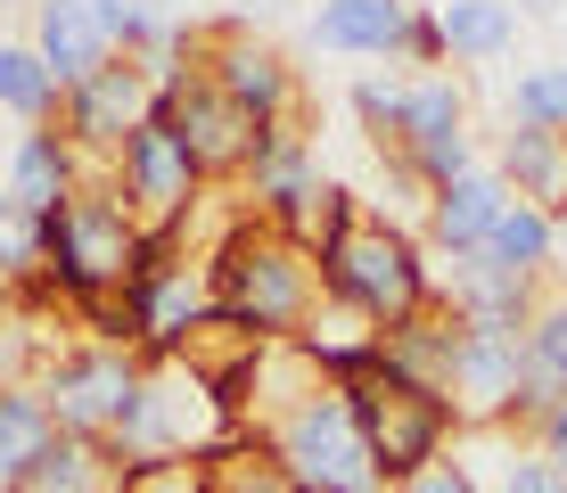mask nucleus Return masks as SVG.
I'll list each match as a JSON object with an SVG mask.
<instances>
[{"instance_id": "1", "label": "nucleus", "mask_w": 567, "mask_h": 493, "mask_svg": "<svg viewBox=\"0 0 567 493\" xmlns=\"http://www.w3.org/2000/svg\"><path fill=\"white\" fill-rule=\"evenodd\" d=\"M206 271V305L214 312H239L247 329H264L271 346H297L312 321H321V255H312L305 239H288V230L256 223V214H230L223 239H214L198 255Z\"/></svg>"}, {"instance_id": "2", "label": "nucleus", "mask_w": 567, "mask_h": 493, "mask_svg": "<svg viewBox=\"0 0 567 493\" xmlns=\"http://www.w3.org/2000/svg\"><path fill=\"white\" fill-rule=\"evenodd\" d=\"M321 296L329 312H354L362 329H403L436 305V255H427L420 230L386 223V214H362L338 247H321Z\"/></svg>"}, {"instance_id": "3", "label": "nucleus", "mask_w": 567, "mask_h": 493, "mask_svg": "<svg viewBox=\"0 0 567 493\" xmlns=\"http://www.w3.org/2000/svg\"><path fill=\"white\" fill-rule=\"evenodd\" d=\"M141 239H148V230L132 223L124 197H107V189H74L58 214L33 223L42 280L66 296V312L100 305V296H124L132 288V264H141Z\"/></svg>"}, {"instance_id": "4", "label": "nucleus", "mask_w": 567, "mask_h": 493, "mask_svg": "<svg viewBox=\"0 0 567 493\" xmlns=\"http://www.w3.org/2000/svg\"><path fill=\"white\" fill-rule=\"evenodd\" d=\"M338 394H346V411H354V428H362V444H370V469H379V485L420 477L427 461H444V452L461 444V411H453V394L403 379L395 362L362 370V379H354V387H338Z\"/></svg>"}, {"instance_id": "5", "label": "nucleus", "mask_w": 567, "mask_h": 493, "mask_svg": "<svg viewBox=\"0 0 567 493\" xmlns=\"http://www.w3.org/2000/svg\"><path fill=\"white\" fill-rule=\"evenodd\" d=\"M33 387H42L58 436H91V444H107L115 428L132 420V403H141L148 362H141L132 346H100V338H83V346H58L50 362L33 370Z\"/></svg>"}, {"instance_id": "6", "label": "nucleus", "mask_w": 567, "mask_h": 493, "mask_svg": "<svg viewBox=\"0 0 567 493\" xmlns=\"http://www.w3.org/2000/svg\"><path fill=\"white\" fill-rule=\"evenodd\" d=\"M198 66L214 74V91L247 115V124H297L305 107V74L288 66L280 42H264L247 17H223V25H198Z\"/></svg>"}, {"instance_id": "7", "label": "nucleus", "mask_w": 567, "mask_h": 493, "mask_svg": "<svg viewBox=\"0 0 567 493\" xmlns=\"http://www.w3.org/2000/svg\"><path fill=\"white\" fill-rule=\"evenodd\" d=\"M115 197H124V214L141 230H189V214L206 206V173H198V156L148 115V124L115 148Z\"/></svg>"}, {"instance_id": "8", "label": "nucleus", "mask_w": 567, "mask_h": 493, "mask_svg": "<svg viewBox=\"0 0 567 493\" xmlns=\"http://www.w3.org/2000/svg\"><path fill=\"white\" fill-rule=\"evenodd\" d=\"M156 124H165L173 141L198 156L206 182H239L247 156H256V132H264V124H247V115L230 107L223 91H214V74H206V66L173 74V83L156 91Z\"/></svg>"}, {"instance_id": "9", "label": "nucleus", "mask_w": 567, "mask_h": 493, "mask_svg": "<svg viewBox=\"0 0 567 493\" xmlns=\"http://www.w3.org/2000/svg\"><path fill=\"white\" fill-rule=\"evenodd\" d=\"M247 214L271 230H288V239H305V223H312V206H321V156H312V141L297 124H264L256 132V156H247Z\"/></svg>"}, {"instance_id": "10", "label": "nucleus", "mask_w": 567, "mask_h": 493, "mask_svg": "<svg viewBox=\"0 0 567 493\" xmlns=\"http://www.w3.org/2000/svg\"><path fill=\"white\" fill-rule=\"evenodd\" d=\"M403 165L427 182V197H436L444 182H461V173H477L461 74H412V107H403Z\"/></svg>"}, {"instance_id": "11", "label": "nucleus", "mask_w": 567, "mask_h": 493, "mask_svg": "<svg viewBox=\"0 0 567 493\" xmlns=\"http://www.w3.org/2000/svg\"><path fill=\"white\" fill-rule=\"evenodd\" d=\"M526 379H535V370H526V338H502V329H461V353H453L444 394H453L461 428H511Z\"/></svg>"}, {"instance_id": "12", "label": "nucleus", "mask_w": 567, "mask_h": 493, "mask_svg": "<svg viewBox=\"0 0 567 493\" xmlns=\"http://www.w3.org/2000/svg\"><path fill=\"white\" fill-rule=\"evenodd\" d=\"M264 353H271V338L264 329H247L239 312H198V321H189V338L173 346V362L189 370V379H198L206 394H223V411L230 420H239L247 411V394H256V370H264Z\"/></svg>"}, {"instance_id": "13", "label": "nucleus", "mask_w": 567, "mask_h": 493, "mask_svg": "<svg viewBox=\"0 0 567 493\" xmlns=\"http://www.w3.org/2000/svg\"><path fill=\"white\" fill-rule=\"evenodd\" d=\"M518 197L511 182H502L494 165H477V173H461V182H444L436 197H427V214H420V239L436 264H461V255H485V239L502 230V214H511Z\"/></svg>"}, {"instance_id": "14", "label": "nucleus", "mask_w": 567, "mask_h": 493, "mask_svg": "<svg viewBox=\"0 0 567 493\" xmlns=\"http://www.w3.org/2000/svg\"><path fill=\"white\" fill-rule=\"evenodd\" d=\"M25 42L42 50V66L58 74V83H91V74L115 58V42H107V25H100V9L91 0H33L25 9Z\"/></svg>"}, {"instance_id": "15", "label": "nucleus", "mask_w": 567, "mask_h": 493, "mask_svg": "<svg viewBox=\"0 0 567 493\" xmlns=\"http://www.w3.org/2000/svg\"><path fill=\"white\" fill-rule=\"evenodd\" d=\"M0 189L17 197V206L42 223V214H58L74 189H83V165H74V141L58 124H33V132H17L9 156H0Z\"/></svg>"}, {"instance_id": "16", "label": "nucleus", "mask_w": 567, "mask_h": 493, "mask_svg": "<svg viewBox=\"0 0 567 493\" xmlns=\"http://www.w3.org/2000/svg\"><path fill=\"white\" fill-rule=\"evenodd\" d=\"M403 25H412V0H338V9H312V50H329V58H395Z\"/></svg>"}, {"instance_id": "17", "label": "nucleus", "mask_w": 567, "mask_h": 493, "mask_svg": "<svg viewBox=\"0 0 567 493\" xmlns=\"http://www.w3.org/2000/svg\"><path fill=\"white\" fill-rule=\"evenodd\" d=\"M494 173L511 182V197H518V206H559V197H567V132L511 124V132H502Z\"/></svg>"}, {"instance_id": "18", "label": "nucleus", "mask_w": 567, "mask_h": 493, "mask_svg": "<svg viewBox=\"0 0 567 493\" xmlns=\"http://www.w3.org/2000/svg\"><path fill=\"white\" fill-rule=\"evenodd\" d=\"M436 25H444V58L453 66H502L518 50L511 0H436Z\"/></svg>"}, {"instance_id": "19", "label": "nucleus", "mask_w": 567, "mask_h": 493, "mask_svg": "<svg viewBox=\"0 0 567 493\" xmlns=\"http://www.w3.org/2000/svg\"><path fill=\"white\" fill-rule=\"evenodd\" d=\"M485 264L511 271V280H526V288H551V271H559V223H551V206H511V214H502V230L485 239Z\"/></svg>"}, {"instance_id": "20", "label": "nucleus", "mask_w": 567, "mask_h": 493, "mask_svg": "<svg viewBox=\"0 0 567 493\" xmlns=\"http://www.w3.org/2000/svg\"><path fill=\"white\" fill-rule=\"evenodd\" d=\"M0 107L17 115V124H58V107H66V83L42 66V50L25 42V33H0Z\"/></svg>"}, {"instance_id": "21", "label": "nucleus", "mask_w": 567, "mask_h": 493, "mask_svg": "<svg viewBox=\"0 0 567 493\" xmlns=\"http://www.w3.org/2000/svg\"><path fill=\"white\" fill-rule=\"evenodd\" d=\"M50 444H58V420H50L42 387H33V379L0 387V493H9L17 477H25V469L42 461Z\"/></svg>"}, {"instance_id": "22", "label": "nucleus", "mask_w": 567, "mask_h": 493, "mask_svg": "<svg viewBox=\"0 0 567 493\" xmlns=\"http://www.w3.org/2000/svg\"><path fill=\"white\" fill-rule=\"evenodd\" d=\"M198 461H206V493H305L297 477H288V461L256 436V428L223 436L214 452H198Z\"/></svg>"}, {"instance_id": "23", "label": "nucleus", "mask_w": 567, "mask_h": 493, "mask_svg": "<svg viewBox=\"0 0 567 493\" xmlns=\"http://www.w3.org/2000/svg\"><path fill=\"white\" fill-rule=\"evenodd\" d=\"M115 452L107 444H91V436H58L42 461L25 469V477H17L9 493H115Z\"/></svg>"}, {"instance_id": "24", "label": "nucleus", "mask_w": 567, "mask_h": 493, "mask_svg": "<svg viewBox=\"0 0 567 493\" xmlns=\"http://www.w3.org/2000/svg\"><path fill=\"white\" fill-rule=\"evenodd\" d=\"M346 107H354V124L370 132V148H379V156H403V107H412V83L362 74V83L346 91Z\"/></svg>"}, {"instance_id": "25", "label": "nucleus", "mask_w": 567, "mask_h": 493, "mask_svg": "<svg viewBox=\"0 0 567 493\" xmlns=\"http://www.w3.org/2000/svg\"><path fill=\"white\" fill-rule=\"evenodd\" d=\"M526 370H535L543 387H559V394H567V280L543 288L535 321H526Z\"/></svg>"}, {"instance_id": "26", "label": "nucleus", "mask_w": 567, "mask_h": 493, "mask_svg": "<svg viewBox=\"0 0 567 493\" xmlns=\"http://www.w3.org/2000/svg\"><path fill=\"white\" fill-rule=\"evenodd\" d=\"M511 124L567 132V58H551V66H526L518 83H511Z\"/></svg>"}, {"instance_id": "27", "label": "nucleus", "mask_w": 567, "mask_h": 493, "mask_svg": "<svg viewBox=\"0 0 567 493\" xmlns=\"http://www.w3.org/2000/svg\"><path fill=\"white\" fill-rule=\"evenodd\" d=\"M115 493H206V461L198 452H156V461H124Z\"/></svg>"}, {"instance_id": "28", "label": "nucleus", "mask_w": 567, "mask_h": 493, "mask_svg": "<svg viewBox=\"0 0 567 493\" xmlns=\"http://www.w3.org/2000/svg\"><path fill=\"white\" fill-rule=\"evenodd\" d=\"M403 66H420V74H444L453 58H444V25H436V0L427 9H412V25H403V42H395Z\"/></svg>"}, {"instance_id": "29", "label": "nucleus", "mask_w": 567, "mask_h": 493, "mask_svg": "<svg viewBox=\"0 0 567 493\" xmlns=\"http://www.w3.org/2000/svg\"><path fill=\"white\" fill-rule=\"evenodd\" d=\"M386 493H477V477H468L461 452H444V461H427L420 477H403V485H386Z\"/></svg>"}, {"instance_id": "30", "label": "nucleus", "mask_w": 567, "mask_h": 493, "mask_svg": "<svg viewBox=\"0 0 567 493\" xmlns=\"http://www.w3.org/2000/svg\"><path fill=\"white\" fill-rule=\"evenodd\" d=\"M526 444H535V452H543V461H551V469H559V477H567V394H559V403H551V420H543V428H535V436H526Z\"/></svg>"}, {"instance_id": "31", "label": "nucleus", "mask_w": 567, "mask_h": 493, "mask_svg": "<svg viewBox=\"0 0 567 493\" xmlns=\"http://www.w3.org/2000/svg\"><path fill=\"white\" fill-rule=\"evenodd\" d=\"M511 9H518V17H559L567 0H511Z\"/></svg>"}, {"instance_id": "32", "label": "nucleus", "mask_w": 567, "mask_h": 493, "mask_svg": "<svg viewBox=\"0 0 567 493\" xmlns=\"http://www.w3.org/2000/svg\"><path fill=\"white\" fill-rule=\"evenodd\" d=\"M551 223H559V247H567V197H559V206H551Z\"/></svg>"}, {"instance_id": "33", "label": "nucleus", "mask_w": 567, "mask_h": 493, "mask_svg": "<svg viewBox=\"0 0 567 493\" xmlns=\"http://www.w3.org/2000/svg\"><path fill=\"white\" fill-rule=\"evenodd\" d=\"M239 9H288V0H239Z\"/></svg>"}, {"instance_id": "34", "label": "nucleus", "mask_w": 567, "mask_h": 493, "mask_svg": "<svg viewBox=\"0 0 567 493\" xmlns=\"http://www.w3.org/2000/svg\"><path fill=\"white\" fill-rule=\"evenodd\" d=\"M0 9H33V0H0Z\"/></svg>"}, {"instance_id": "35", "label": "nucleus", "mask_w": 567, "mask_h": 493, "mask_svg": "<svg viewBox=\"0 0 567 493\" xmlns=\"http://www.w3.org/2000/svg\"><path fill=\"white\" fill-rule=\"evenodd\" d=\"M0 321H9V288H0Z\"/></svg>"}, {"instance_id": "36", "label": "nucleus", "mask_w": 567, "mask_h": 493, "mask_svg": "<svg viewBox=\"0 0 567 493\" xmlns=\"http://www.w3.org/2000/svg\"><path fill=\"white\" fill-rule=\"evenodd\" d=\"M321 9H338V0H321Z\"/></svg>"}]
</instances>
